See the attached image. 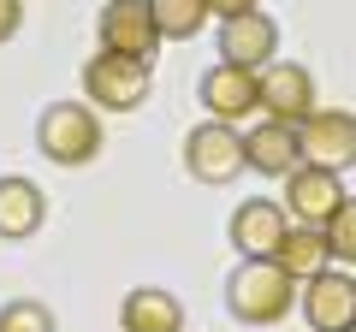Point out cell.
<instances>
[{
    "instance_id": "cell-16",
    "label": "cell",
    "mask_w": 356,
    "mask_h": 332,
    "mask_svg": "<svg viewBox=\"0 0 356 332\" xmlns=\"http://www.w3.org/2000/svg\"><path fill=\"white\" fill-rule=\"evenodd\" d=\"M280 261L291 279H315V273H327L332 267V249H327V231H315V226H291L285 231V243H280Z\"/></svg>"
},
{
    "instance_id": "cell-3",
    "label": "cell",
    "mask_w": 356,
    "mask_h": 332,
    "mask_svg": "<svg viewBox=\"0 0 356 332\" xmlns=\"http://www.w3.org/2000/svg\"><path fill=\"white\" fill-rule=\"evenodd\" d=\"M83 95L95 101V113H137L149 101V60H131V53H95L83 65Z\"/></svg>"
},
{
    "instance_id": "cell-2",
    "label": "cell",
    "mask_w": 356,
    "mask_h": 332,
    "mask_svg": "<svg viewBox=\"0 0 356 332\" xmlns=\"http://www.w3.org/2000/svg\"><path fill=\"white\" fill-rule=\"evenodd\" d=\"M36 149L54 166H89L102 154V113L83 101H54L36 119Z\"/></svg>"
},
{
    "instance_id": "cell-6",
    "label": "cell",
    "mask_w": 356,
    "mask_h": 332,
    "mask_svg": "<svg viewBox=\"0 0 356 332\" xmlns=\"http://www.w3.org/2000/svg\"><path fill=\"white\" fill-rule=\"evenodd\" d=\"M297 142H303L309 166L350 172L356 166V113H344V107H315V113L297 125Z\"/></svg>"
},
{
    "instance_id": "cell-7",
    "label": "cell",
    "mask_w": 356,
    "mask_h": 332,
    "mask_svg": "<svg viewBox=\"0 0 356 332\" xmlns=\"http://www.w3.org/2000/svg\"><path fill=\"white\" fill-rule=\"evenodd\" d=\"M202 107L208 119H220V125H238V119H250L255 107H261V72H250V65H208L202 72Z\"/></svg>"
},
{
    "instance_id": "cell-15",
    "label": "cell",
    "mask_w": 356,
    "mask_h": 332,
    "mask_svg": "<svg viewBox=\"0 0 356 332\" xmlns=\"http://www.w3.org/2000/svg\"><path fill=\"white\" fill-rule=\"evenodd\" d=\"M48 202H42V184L36 179H0V238H30L42 226Z\"/></svg>"
},
{
    "instance_id": "cell-14",
    "label": "cell",
    "mask_w": 356,
    "mask_h": 332,
    "mask_svg": "<svg viewBox=\"0 0 356 332\" xmlns=\"http://www.w3.org/2000/svg\"><path fill=\"white\" fill-rule=\"evenodd\" d=\"M119 326L125 332H184V308H178V297L161 291V285H137V291H125V303H119Z\"/></svg>"
},
{
    "instance_id": "cell-17",
    "label": "cell",
    "mask_w": 356,
    "mask_h": 332,
    "mask_svg": "<svg viewBox=\"0 0 356 332\" xmlns=\"http://www.w3.org/2000/svg\"><path fill=\"white\" fill-rule=\"evenodd\" d=\"M149 6H154L161 36H172V42L196 36V30H202V18H208V0H149Z\"/></svg>"
},
{
    "instance_id": "cell-5",
    "label": "cell",
    "mask_w": 356,
    "mask_h": 332,
    "mask_svg": "<svg viewBox=\"0 0 356 332\" xmlns=\"http://www.w3.org/2000/svg\"><path fill=\"white\" fill-rule=\"evenodd\" d=\"M285 231H291V214H285V202L250 196V202L232 208L226 238H232V249H238L243 261H273V256H280V243H285Z\"/></svg>"
},
{
    "instance_id": "cell-21",
    "label": "cell",
    "mask_w": 356,
    "mask_h": 332,
    "mask_svg": "<svg viewBox=\"0 0 356 332\" xmlns=\"http://www.w3.org/2000/svg\"><path fill=\"white\" fill-rule=\"evenodd\" d=\"M261 0H208V13L214 18H243V13H255Z\"/></svg>"
},
{
    "instance_id": "cell-22",
    "label": "cell",
    "mask_w": 356,
    "mask_h": 332,
    "mask_svg": "<svg viewBox=\"0 0 356 332\" xmlns=\"http://www.w3.org/2000/svg\"><path fill=\"white\" fill-rule=\"evenodd\" d=\"M350 332H356V326H350Z\"/></svg>"
},
{
    "instance_id": "cell-13",
    "label": "cell",
    "mask_w": 356,
    "mask_h": 332,
    "mask_svg": "<svg viewBox=\"0 0 356 332\" xmlns=\"http://www.w3.org/2000/svg\"><path fill=\"white\" fill-rule=\"evenodd\" d=\"M243 160H250V172H267V179H291L297 166H303V142H297V125H280V119H261V125H250V137H243Z\"/></svg>"
},
{
    "instance_id": "cell-11",
    "label": "cell",
    "mask_w": 356,
    "mask_h": 332,
    "mask_svg": "<svg viewBox=\"0 0 356 332\" xmlns=\"http://www.w3.org/2000/svg\"><path fill=\"white\" fill-rule=\"evenodd\" d=\"M154 42H161V24H154V6H149V0H107V6H102V48L107 53L149 60Z\"/></svg>"
},
{
    "instance_id": "cell-8",
    "label": "cell",
    "mask_w": 356,
    "mask_h": 332,
    "mask_svg": "<svg viewBox=\"0 0 356 332\" xmlns=\"http://www.w3.org/2000/svg\"><path fill=\"white\" fill-rule=\"evenodd\" d=\"M344 208V184H339V172H327V166H297L291 179H285V214L297 219V226H327L332 214Z\"/></svg>"
},
{
    "instance_id": "cell-10",
    "label": "cell",
    "mask_w": 356,
    "mask_h": 332,
    "mask_svg": "<svg viewBox=\"0 0 356 332\" xmlns=\"http://www.w3.org/2000/svg\"><path fill=\"white\" fill-rule=\"evenodd\" d=\"M261 113L280 119V125H303V119L315 113V77L297 60L261 65Z\"/></svg>"
},
{
    "instance_id": "cell-9",
    "label": "cell",
    "mask_w": 356,
    "mask_h": 332,
    "mask_svg": "<svg viewBox=\"0 0 356 332\" xmlns=\"http://www.w3.org/2000/svg\"><path fill=\"white\" fill-rule=\"evenodd\" d=\"M303 320L315 332H350L356 326V279L344 267L303 279Z\"/></svg>"
},
{
    "instance_id": "cell-1",
    "label": "cell",
    "mask_w": 356,
    "mask_h": 332,
    "mask_svg": "<svg viewBox=\"0 0 356 332\" xmlns=\"http://www.w3.org/2000/svg\"><path fill=\"white\" fill-rule=\"evenodd\" d=\"M297 303V279L280 267V261H238L226 279V308L232 320H243V326H273V320H285Z\"/></svg>"
},
{
    "instance_id": "cell-12",
    "label": "cell",
    "mask_w": 356,
    "mask_h": 332,
    "mask_svg": "<svg viewBox=\"0 0 356 332\" xmlns=\"http://www.w3.org/2000/svg\"><path fill=\"white\" fill-rule=\"evenodd\" d=\"M273 48H280V24L267 13H243V18H220V60L226 65H273Z\"/></svg>"
},
{
    "instance_id": "cell-4",
    "label": "cell",
    "mask_w": 356,
    "mask_h": 332,
    "mask_svg": "<svg viewBox=\"0 0 356 332\" xmlns=\"http://www.w3.org/2000/svg\"><path fill=\"white\" fill-rule=\"evenodd\" d=\"M243 166H250L243 160V137L232 125H220V119H208V125H196L184 137V172L196 184H232Z\"/></svg>"
},
{
    "instance_id": "cell-18",
    "label": "cell",
    "mask_w": 356,
    "mask_h": 332,
    "mask_svg": "<svg viewBox=\"0 0 356 332\" xmlns=\"http://www.w3.org/2000/svg\"><path fill=\"white\" fill-rule=\"evenodd\" d=\"M321 231H327L332 261H344V267H350V261H356V196H344V208H339V214H332Z\"/></svg>"
},
{
    "instance_id": "cell-20",
    "label": "cell",
    "mask_w": 356,
    "mask_h": 332,
    "mask_svg": "<svg viewBox=\"0 0 356 332\" xmlns=\"http://www.w3.org/2000/svg\"><path fill=\"white\" fill-rule=\"evenodd\" d=\"M24 24V0H0V42H13Z\"/></svg>"
},
{
    "instance_id": "cell-19",
    "label": "cell",
    "mask_w": 356,
    "mask_h": 332,
    "mask_svg": "<svg viewBox=\"0 0 356 332\" xmlns=\"http://www.w3.org/2000/svg\"><path fill=\"white\" fill-rule=\"evenodd\" d=\"M0 332H54V315L36 297H18V303L0 308Z\"/></svg>"
}]
</instances>
